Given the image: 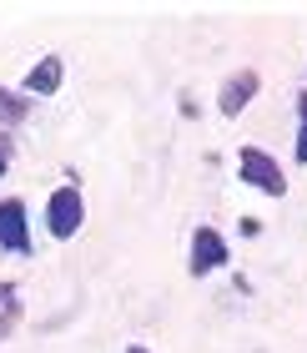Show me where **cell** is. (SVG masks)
Masks as SVG:
<instances>
[{
    "label": "cell",
    "instance_id": "obj_2",
    "mask_svg": "<svg viewBox=\"0 0 307 353\" xmlns=\"http://www.w3.org/2000/svg\"><path fill=\"white\" fill-rule=\"evenodd\" d=\"M237 172H242V182H247V187H262L267 197H282V192H287L282 162L272 152H262V147H242L237 152Z\"/></svg>",
    "mask_w": 307,
    "mask_h": 353
},
{
    "label": "cell",
    "instance_id": "obj_10",
    "mask_svg": "<svg viewBox=\"0 0 307 353\" xmlns=\"http://www.w3.org/2000/svg\"><path fill=\"white\" fill-rule=\"evenodd\" d=\"M126 353H147V348H141V343H131V348H126Z\"/></svg>",
    "mask_w": 307,
    "mask_h": 353
},
{
    "label": "cell",
    "instance_id": "obj_3",
    "mask_svg": "<svg viewBox=\"0 0 307 353\" xmlns=\"http://www.w3.org/2000/svg\"><path fill=\"white\" fill-rule=\"evenodd\" d=\"M227 268V237L217 228H197L191 232V258H187V272L191 278H207V272Z\"/></svg>",
    "mask_w": 307,
    "mask_h": 353
},
{
    "label": "cell",
    "instance_id": "obj_5",
    "mask_svg": "<svg viewBox=\"0 0 307 353\" xmlns=\"http://www.w3.org/2000/svg\"><path fill=\"white\" fill-rule=\"evenodd\" d=\"M0 248L30 252V228H25V202H21V197H6V202H0Z\"/></svg>",
    "mask_w": 307,
    "mask_h": 353
},
{
    "label": "cell",
    "instance_id": "obj_8",
    "mask_svg": "<svg viewBox=\"0 0 307 353\" xmlns=\"http://www.w3.org/2000/svg\"><path fill=\"white\" fill-rule=\"evenodd\" d=\"M297 117H302V126H297V147H293V162H307V91L297 96Z\"/></svg>",
    "mask_w": 307,
    "mask_h": 353
},
{
    "label": "cell",
    "instance_id": "obj_4",
    "mask_svg": "<svg viewBox=\"0 0 307 353\" xmlns=\"http://www.w3.org/2000/svg\"><path fill=\"white\" fill-rule=\"evenodd\" d=\"M257 91H262V76L257 71H232L227 81H222V91H217V111L222 117H242V106H247Z\"/></svg>",
    "mask_w": 307,
    "mask_h": 353
},
{
    "label": "cell",
    "instance_id": "obj_6",
    "mask_svg": "<svg viewBox=\"0 0 307 353\" xmlns=\"http://www.w3.org/2000/svg\"><path fill=\"white\" fill-rule=\"evenodd\" d=\"M61 71H66V61H61V56L36 61L30 76H25V91H30V96H56V91H61Z\"/></svg>",
    "mask_w": 307,
    "mask_h": 353
},
{
    "label": "cell",
    "instance_id": "obj_1",
    "mask_svg": "<svg viewBox=\"0 0 307 353\" xmlns=\"http://www.w3.org/2000/svg\"><path fill=\"white\" fill-rule=\"evenodd\" d=\"M81 222H86V197H81V187H56L51 197H45V228H51V237H76Z\"/></svg>",
    "mask_w": 307,
    "mask_h": 353
},
{
    "label": "cell",
    "instance_id": "obj_7",
    "mask_svg": "<svg viewBox=\"0 0 307 353\" xmlns=\"http://www.w3.org/2000/svg\"><path fill=\"white\" fill-rule=\"evenodd\" d=\"M25 117H30V96L0 86V121H25Z\"/></svg>",
    "mask_w": 307,
    "mask_h": 353
},
{
    "label": "cell",
    "instance_id": "obj_9",
    "mask_svg": "<svg viewBox=\"0 0 307 353\" xmlns=\"http://www.w3.org/2000/svg\"><path fill=\"white\" fill-rule=\"evenodd\" d=\"M6 167H10V141H0V176H6Z\"/></svg>",
    "mask_w": 307,
    "mask_h": 353
}]
</instances>
